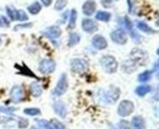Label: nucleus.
<instances>
[{"mask_svg": "<svg viewBox=\"0 0 159 129\" xmlns=\"http://www.w3.org/2000/svg\"><path fill=\"white\" fill-rule=\"evenodd\" d=\"M147 58V55L141 52L139 49L134 50L131 54H130V58L122 63V70L125 73H132L136 70V68L139 66V64H142L144 62V59Z\"/></svg>", "mask_w": 159, "mask_h": 129, "instance_id": "1", "label": "nucleus"}, {"mask_svg": "<svg viewBox=\"0 0 159 129\" xmlns=\"http://www.w3.org/2000/svg\"><path fill=\"white\" fill-rule=\"evenodd\" d=\"M100 66L108 74H113L118 70V62L113 55H103L99 60Z\"/></svg>", "mask_w": 159, "mask_h": 129, "instance_id": "2", "label": "nucleus"}, {"mask_svg": "<svg viewBox=\"0 0 159 129\" xmlns=\"http://www.w3.org/2000/svg\"><path fill=\"white\" fill-rule=\"evenodd\" d=\"M10 97H11V101H12V102H15V103L22 102V101L26 98L25 88H23L21 85H15L12 88H11Z\"/></svg>", "mask_w": 159, "mask_h": 129, "instance_id": "3", "label": "nucleus"}, {"mask_svg": "<svg viewBox=\"0 0 159 129\" xmlns=\"http://www.w3.org/2000/svg\"><path fill=\"white\" fill-rule=\"evenodd\" d=\"M67 87H69L67 75L64 73V74H61V75H60L59 81H58V84H57V86H55V88H54L53 93H54L55 96H61V95H64V93L67 91Z\"/></svg>", "mask_w": 159, "mask_h": 129, "instance_id": "4", "label": "nucleus"}, {"mask_svg": "<svg viewBox=\"0 0 159 129\" xmlns=\"http://www.w3.org/2000/svg\"><path fill=\"white\" fill-rule=\"evenodd\" d=\"M120 23L122 25V28L124 30H126L130 35H131V37L134 38V41L135 42H141V37H139V35L134 30V26H132V22L130 21V19L129 17H124V19H120Z\"/></svg>", "mask_w": 159, "mask_h": 129, "instance_id": "5", "label": "nucleus"}, {"mask_svg": "<svg viewBox=\"0 0 159 129\" xmlns=\"http://www.w3.org/2000/svg\"><path fill=\"white\" fill-rule=\"evenodd\" d=\"M134 109H135V106L131 101L124 100L120 102L119 107H118V114L120 117H127L134 112Z\"/></svg>", "mask_w": 159, "mask_h": 129, "instance_id": "6", "label": "nucleus"}, {"mask_svg": "<svg viewBox=\"0 0 159 129\" xmlns=\"http://www.w3.org/2000/svg\"><path fill=\"white\" fill-rule=\"evenodd\" d=\"M55 62L53 59H42L40 60L39 65H38V69L42 74H52L54 70H55Z\"/></svg>", "mask_w": 159, "mask_h": 129, "instance_id": "7", "label": "nucleus"}, {"mask_svg": "<svg viewBox=\"0 0 159 129\" xmlns=\"http://www.w3.org/2000/svg\"><path fill=\"white\" fill-rule=\"evenodd\" d=\"M120 96V90L118 87H111L109 91H107V92H103V101L105 102V103H114V102H116L118 101V98H119Z\"/></svg>", "mask_w": 159, "mask_h": 129, "instance_id": "8", "label": "nucleus"}, {"mask_svg": "<svg viewBox=\"0 0 159 129\" xmlns=\"http://www.w3.org/2000/svg\"><path fill=\"white\" fill-rule=\"evenodd\" d=\"M71 69L75 73H83L88 69V63L84 59H81V58L72 59L71 60Z\"/></svg>", "mask_w": 159, "mask_h": 129, "instance_id": "9", "label": "nucleus"}, {"mask_svg": "<svg viewBox=\"0 0 159 129\" xmlns=\"http://www.w3.org/2000/svg\"><path fill=\"white\" fill-rule=\"evenodd\" d=\"M110 38L113 40V42L118 43V44H125L127 42V38H126V35L122 30H115L110 33Z\"/></svg>", "mask_w": 159, "mask_h": 129, "instance_id": "10", "label": "nucleus"}, {"mask_svg": "<svg viewBox=\"0 0 159 129\" xmlns=\"http://www.w3.org/2000/svg\"><path fill=\"white\" fill-rule=\"evenodd\" d=\"M82 30L88 33H93L98 30V25H97V22L91 20V19H83L82 20Z\"/></svg>", "mask_w": 159, "mask_h": 129, "instance_id": "11", "label": "nucleus"}, {"mask_svg": "<svg viewBox=\"0 0 159 129\" xmlns=\"http://www.w3.org/2000/svg\"><path fill=\"white\" fill-rule=\"evenodd\" d=\"M96 9H97V5H96V1H94V0H87V1L82 5V11H83V14L87 15V16L93 15L94 11H96Z\"/></svg>", "mask_w": 159, "mask_h": 129, "instance_id": "12", "label": "nucleus"}, {"mask_svg": "<svg viewBox=\"0 0 159 129\" xmlns=\"http://www.w3.org/2000/svg\"><path fill=\"white\" fill-rule=\"evenodd\" d=\"M92 44H93V47L94 48H97V49H105L107 47H108V42H107V40L103 37V36H100V35H97V36H94L93 38H92Z\"/></svg>", "mask_w": 159, "mask_h": 129, "instance_id": "13", "label": "nucleus"}, {"mask_svg": "<svg viewBox=\"0 0 159 129\" xmlns=\"http://www.w3.org/2000/svg\"><path fill=\"white\" fill-rule=\"evenodd\" d=\"M45 35H47L49 38L55 40V38H58L60 35H61V30H60V27H58V26H50V27L47 28Z\"/></svg>", "mask_w": 159, "mask_h": 129, "instance_id": "14", "label": "nucleus"}, {"mask_svg": "<svg viewBox=\"0 0 159 129\" xmlns=\"http://www.w3.org/2000/svg\"><path fill=\"white\" fill-rule=\"evenodd\" d=\"M53 108H54V112H55L58 116H60L61 118H65V117H66V106H65L62 102H60V101L55 102Z\"/></svg>", "mask_w": 159, "mask_h": 129, "instance_id": "15", "label": "nucleus"}, {"mask_svg": "<svg viewBox=\"0 0 159 129\" xmlns=\"http://www.w3.org/2000/svg\"><path fill=\"white\" fill-rule=\"evenodd\" d=\"M132 128L134 129H146V123H144V119L141 117V116H135L132 118Z\"/></svg>", "mask_w": 159, "mask_h": 129, "instance_id": "16", "label": "nucleus"}, {"mask_svg": "<svg viewBox=\"0 0 159 129\" xmlns=\"http://www.w3.org/2000/svg\"><path fill=\"white\" fill-rule=\"evenodd\" d=\"M30 90H31V93L34 96V97H39L40 95H42V92H43V87L40 85L39 83H32L31 85H30Z\"/></svg>", "mask_w": 159, "mask_h": 129, "instance_id": "17", "label": "nucleus"}, {"mask_svg": "<svg viewBox=\"0 0 159 129\" xmlns=\"http://www.w3.org/2000/svg\"><path fill=\"white\" fill-rule=\"evenodd\" d=\"M151 90H152V87L148 85H141L139 87H136V90H135V92H136V95L139 96V97H142V96H146L148 92H151Z\"/></svg>", "mask_w": 159, "mask_h": 129, "instance_id": "18", "label": "nucleus"}, {"mask_svg": "<svg viewBox=\"0 0 159 129\" xmlns=\"http://www.w3.org/2000/svg\"><path fill=\"white\" fill-rule=\"evenodd\" d=\"M15 66H16V68L20 70L21 74H23V75H26V76H31V78H34V79H37V76H36V75H34V74H33V73H32V71H31V70L27 68V65H25V64H23V65L16 64Z\"/></svg>", "mask_w": 159, "mask_h": 129, "instance_id": "19", "label": "nucleus"}, {"mask_svg": "<svg viewBox=\"0 0 159 129\" xmlns=\"http://www.w3.org/2000/svg\"><path fill=\"white\" fill-rule=\"evenodd\" d=\"M110 19H111V15H110V12H108V11H98V12L96 14V20L108 22Z\"/></svg>", "mask_w": 159, "mask_h": 129, "instance_id": "20", "label": "nucleus"}, {"mask_svg": "<svg viewBox=\"0 0 159 129\" xmlns=\"http://www.w3.org/2000/svg\"><path fill=\"white\" fill-rule=\"evenodd\" d=\"M27 10H28L30 14H32V15H37L40 10H42V6H40V4L38 2V1H34V2H32V4L28 6Z\"/></svg>", "mask_w": 159, "mask_h": 129, "instance_id": "21", "label": "nucleus"}, {"mask_svg": "<svg viewBox=\"0 0 159 129\" xmlns=\"http://www.w3.org/2000/svg\"><path fill=\"white\" fill-rule=\"evenodd\" d=\"M80 40H81V37H80L79 33L74 32V33H71V35H70V37H69V42H67V44H69L70 47H74V45H76V44H77V43L80 42Z\"/></svg>", "mask_w": 159, "mask_h": 129, "instance_id": "22", "label": "nucleus"}, {"mask_svg": "<svg viewBox=\"0 0 159 129\" xmlns=\"http://www.w3.org/2000/svg\"><path fill=\"white\" fill-rule=\"evenodd\" d=\"M137 28L141 30L142 32H146V33H154V30H152L148 25H146L144 22H142V21L137 22Z\"/></svg>", "mask_w": 159, "mask_h": 129, "instance_id": "23", "label": "nucleus"}, {"mask_svg": "<svg viewBox=\"0 0 159 129\" xmlns=\"http://www.w3.org/2000/svg\"><path fill=\"white\" fill-rule=\"evenodd\" d=\"M6 12L9 15V17L12 20V21H17V10L11 7V6H6Z\"/></svg>", "mask_w": 159, "mask_h": 129, "instance_id": "24", "label": "nucleus"}, {"mask_svg": "<svg viewBox=\"0 0 159 129\" xmlns=\"http://www.w3.org/2000/svg\"><path fill=\"white\" fill-rule=\"evenodd\" d=\"M76 20H77V12H76V10H71V12H70V23H69V28L70 30H72L75 27Z\"/></svg>", "mask_w": 159, "mask_h": 129, "instance_id": "25", "label": "nucleus"}, {"mask_svg": "<svg viewBox=\"0 0 159 129\" xmlns=\"http://www.w3.org/2000/svg\"><path fill=\"white\" fill-rule=\"evenodd\" d=\"M23 113L27 114V116H39L40 109L39 108H25Z\"/></svg>", "mask_w": 159, "mask_h": 129, "instance_id": "26", "label": "nucleus"}, {"mask_svg": "<svg viewBox=\"0 0 159 129\" xmlns=\"http://www.w3.org/2000/svg\"><path fill=\"white\" fill-rule=\"evenodd\" d=\"M151 76H152V73L151 71H143L142 74H139V81H141V83H144V81H148L149 79H151Z\"/></svg>", "mask_w": 159, "mask_h": 129, "instance_id": "27", "label": "nucleus"}, {"mask_svg": "<svg viewBox=\"0 0 159 129\" xmlns=\"http://www.w3.org/2000/svg\"><path fill=\"white\" fill-rule=\"evenodd\" d=\"M66 5H67V0H57L54 7H55L57 11H61V10H64V7Z\"/></svg>", "mask_w": 159, "mask_h": 129, "instance_id": "28", "label": "nucleus"}, {"mask_svg": "<svg viewBox=\"0 0 159 129\" xmlns=\"http://www.w3.org/2000/svg\"><path fill=\"white\" fill-rule=\"evenodd\" d=\"M37 123H38V126H39V127H42V128L54 129L53 124H52L50 122H47V121H44V119H39V121H37Z\"/></svg>", "mask_w": 159, "mask_h": 129, "instance_id": "29", "label": "nucleus"}, {"mask_svg": "<svg viewBox=\"0 0 159 129\" xmlns=\"http://www.w3.org/2000/svg\"><path fill=\"white\" fill-rule=\"evenodd\" d=\"M28 15L23 10H17V21H27Z\"/></svg>", "mask_w": 159, "mask_h": 129, "instance_id": "30", "label": "nucleus"}, {"mask_svg": "<svg viewBox=\"0 0 159 129\" xmlns=\"http://www.w3.org/2000/svg\"><path fill=\"white\" fill-rule=\"evenodd\" d=\"M17 127L21 129L27 128L28 127V121L25 118H17Z\"/></svg>", "mask_w": 159, "mask_h": 129, "instance_id": "31", "label": "nucleus"}, {"mask_svg": "<svg viewBox=\"0 0 159 129\" xmlns=\"http://www.w3.org/2000/svg\"><path fill=\"white\" fill-rule=\"evenodd\" d=\"M52 124H53V127H54V129H66V127L61 123V122H59V121H57V119H53L52 122H50Z\"/></svg>", "mask_w": 159, "mask_h": 129, "instance_id": "32", "label": "nucleus"}, {"mask_svg": "<svg viewBox=\"0 0 159 129\" xmlns=\"http://www.w3.org/2000/svg\"><path fill=\"white\" fill-rule=\"evenodd\" d=\"M118 129H131V127L126 121H120L118 124Z\"/></svg>", "mask_w": 159, "mask_h": 129, "instance_id": "33", "label": "nucleus"}, {"mask_svg": "<svg viewBox=\"0 0 159 129\" xmlns=\"http://www.w3.org/2000/svg\"><path fill=\"white\" fill-rule=\"evenodd\" d=\"M14 111H16V108H5V107H0V112H4V113H7V114H11Z\"/></svg>", "mask_w": 159, "mask_h": 129, "instance_id": "34", "label": "nucleus"}, {"mask_svg": "<svg viewBox=\"0 0 159 129\" xmlns=\"http://www.w3.org/2000/svg\"><path fill=\"white\" fill-rule=\"evenodd\" d=\"M28 27H32V23H26V25H19V26H15V31H19L20 28H28Z\"/></svg>", "mask_w": 159, "mask_h": 129, "instance_id": "35", "label": "nucleus"}, {"mask_svg": "<svg viewBox=\"0 0 159 129\" xmlns=\"http://www.w3.org/2000/svg\"><path fill=\"white\" fill-rule=\"evenodd\" d=\"M114 2V0H102V5L105 6V7H109L111 6V4Z\"/></svg>", "mask_w": 159, "mask_h": 129, "instance_id": "36", "label": "nucleus"}, {"mask_svg": "<svg viewBox=\"0 0 159 129\" xmlns=\"http://www.w3.org/2000/svg\"><path fill=\"white\" fill-rule=\"evenodd\" d=\"M42 2H43L44 6H49V5H52V0H42Z\"/></svg>", "mask_w": 159, "mask_h": 129, "instance_id": "37", "label": "nucleus"}, {"mask_svg": "<svg viewBox=\"0 0 159 129\" xmlns=\"http://www.w3.org/2000/svg\"><path fill=\"white\" fill-rule=\"evenodd\" d=\"M1 20H2V22H4V26H6V27H9V25H10V22L7 21V19H5L4 16L1 17Z\"/></svg>", "mask_w": 159, "mask_h": 129, "instance_id": "38", "label": "nucleus"}, {"mask_svg": "<svg viewBox=\"0 0 159 129\" xmlns=\"http://www.w3.org/2000/svg\"><path fill=\"white\" fill-rule=\"evenodd\" d=\"M157 69H159V59L154 63V70H157Z\"/></svg>", "mask_w": 159, "mask_h": 129, "instance_id": "39", "label": "nucleus"}, {"mask_svg": "<svg viewBox=\"0 0 159 129\" xmlns=\"http://www.w3.org/2000/svg\"><path fill=\"white\" fill-rule=\"evenodd\" d=\"M4 26V22H2V20H1V17H0V27H2Z\"/></svg>", "mask_w": 159, "mask_h": 129, "instance_id": "40", "label": "nucleus"}, {"mask_svg": "<svg viewBox=\"0 0 159 129\" xmlns=\"http://www.w3.org/2000/svg\"><path fill=\"white\" fill-rule=\"evenodd\" d=\"M1 42H2V40H1V37H0V45H1Z\"/></svg>", "mask_w": 159, "mask_h": 129, "instance_id": "41", "label": "nucleus"}, {"mask_svg": "<svg viewBox=\"0 0 159 129\" xmlns=\"http://www.w3.org/2000/svg\"><path fill=\"white\" fill-rule=\"evenodd\" d=\"M157 79H159V71H158V74H157Z\"/></svg>", "mask_w": 159, "mask_h": 129, "instance_id": "42", "label": "nucleus"}, {"mask_svg": "<svg viewBox=\"0 0 159 129\" xmlns=\"http://www.w3.org/2000/svg\"><path fill=\"white\" fill-rule=\"evenodd\" d=\"M31 129H39V128H34V127H32Z\"/></svg>", "mask_w": 159, "mask_h": 129, "instance_id": "43", "label": "nucleus"}, {"mask_svg": "<svg viewBox=\"0 0 159 129\" xmlns=\"http://www.w3.org/2000/svg\"><path fill=\"white\" fill-rule=\"evenodd\" d=\"M157 25H158V26H159V19H158V21H157Z\"/></svg>", "mask_w": 159, "mask_h": 129, "instance_id": "44", "label": "nucleus"}, {"mask_svg": "<svg viewBox=\"0 0 159 129\" xmlns=\"http://www.w3.org/2000/svg\"><path fill=\"white\" fill-rule=\"evenodd\" d=\"M1 122H2V119H1V117H0V123H1Z\"/></svg>", "mask_w": 159, "mask_h": 129, "instance_id": "45", "label": "nucleus"}, {"mask_svg": "<svg viewBox=\"0 0 159 129\" xmlns=\"http://www.w3.org/2000/svg\"><path fill=\"white\" fill-rule=\"evenodd\" d=\"M157 53H158V54H159V48H158V50H157Z\"/></svg>", "mask_w": 159, "mask_h": 129, "instance_id": "46", "label": "nucleus"}]
</instances>
